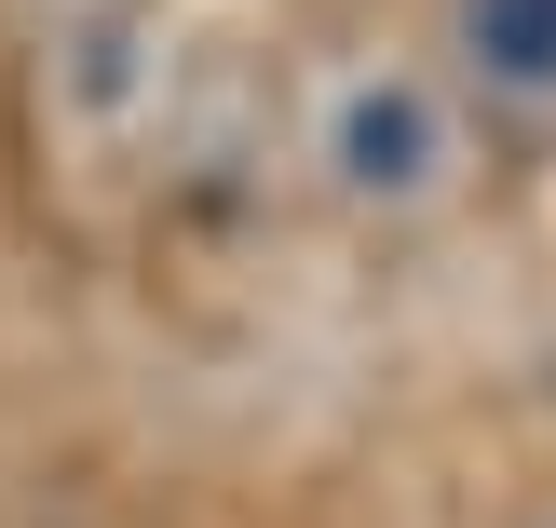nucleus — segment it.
<instances>
[{
	"mask_svg": "<svg viewBox=\"0 0 556 528\" xmlns=\"http://www.w3.org/2000/svg\"><path fill=\"white\" fill-rule=\"evenodd\" d=\"M326 163H340V190H367V204H421V190L448 177V108L407 68H367L326 108Z\"/></svg>",
	"mask_w": 556,
	"mask_h": 528,
	"instance_id": "obj_1",
	"label": "nucleus"
},
{
	"mask_svg": "<svg viewBox=\"0 0 556 528\" xmlns=\"http://www.w3.org/2000/svg\"><path fill=\"white\" fill-rule=\"evenodd\" d=\"M462 41L503 95H556V0H462Z\"/></svg>",
	"mask_w": 556,
	"mask_h": 528,
	"instance_id": "obj_2",
	"label": "nucleus"
}]
</instances>
